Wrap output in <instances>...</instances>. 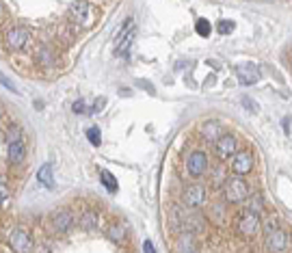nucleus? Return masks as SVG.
<instances>
[{
    "instance_id": "nucleus-1",
    "label": "nucleus",
    "mask_w": 292,
    "mask_h": 253,
    "mask_svg": "<svg viewBox=\"0 0 292 253\" xmlns=\"http://www.w3.org/2000/svg\"><path fill=\"white\" fill-rule=\"evenodd\" d=\"M136 37V28H134V19L128 17L126 22H123V26L119 28V32H117L115 37V50L117 54H128L130 52V45H132Z\"/></svg>"
},
{
    "instance_id": "nucleus-2",
    "label": "nucleus",
    "mask_w": 292,
    "mask_h": 253,
    "mask_svg": "<svg viewBox=\"0 0 292 253\" xmlns=\"http://www.w3.org/2000/svg\"><path fill=\"white\" fill-rule=\"evenodd\" d=\"M249 197V186H247V182L236 175V178H230L225 182V199L232 201V204H240V201H245Z\"/></svg>"
},
{
    "instance_id": "nucleus-3",
    "label": "nucleus",
    "mask_w": 292,
    "mask_h": 253,
    "mask_svg": "<svg viewBox=\"0 0 292 253\" xmlns=\"http://www.w3.org/2000/svg\"><path fill=\"white\" fill-rule=\"evenodd\" d=\"M264 247L269 253H284L288 249V234L284 230H275L271 234H266L264 238Z\"/></svg>"
},
{
    "instance_id": "nucleus-4",
    "label": "nucleus",
    "mask_w": 292,
    "mask_h": 253,
    "mask_svg": "<svg viewBox=\"0 0 292 253\" xmlns=\"http://www.w3.org/2000/svg\"><path fill=\"white\" fill-rule=\"evenodd\" d=\"M186 169L193 178H199V175L206 173L208 169V154L201 152V149H195L193 154H188V160H186Z\"/></svg>"
},
{
    "instance_id": "nucleus-5",
    "label": "nucleus",
    "mask_w": 292,
    "mask_h": 253,
    "mask_svg": "<svg viewBox=\"0 0 292 253\" xmlns=\"http://www.w3.org/2000/svg\"><path fill=\"white\" fill-rule=\"evenodd\" d=\"M262 230V223H260V217L253 212H245L243 217L238 219V232L245 234V236H253Z\"/></svg>"
},
{
    "instance_id": "nucleus-6",
    "label": "nucleus",
    "mask_w": 292,
    "mask_h": 253,
    "mask_svg": "<svg viewBox=\"0 0 292 253\" xmlns=\"http://www.w3.org/2000/svg\"><path fill=\"white\" fill-rule=\"evenodd\" d=\"M240 84H256L260 80V67L256 63H240L236 67Z\"/></svg>"
},
{
    "instance_id": "nucleus-7",
    "label": "nucleus",
    "mask_w": 292,
    "mask_h": 253,
    "mask_svg": "<svg viewBox=\"0 0 292 253\" xmlns=\"http://www.w3.org/2000/svg\"><path fill=\"white\" fill-rule=\"evenodd\" d=\"M214 147H217L219 158H230V156H234L238 149V139L234 134H223L217 143H214Z\"/></svg>"
},
{
    "instance_id": "nucleus-8",
    "label": "nucleus",
    "mask_w": 292,
    "mask_h": 253,
    "mask_svg": "<svg viewBox=\"0 0 292 253\" xmlns=\"http://www.w3.org/2000/svg\"><path fill=\"white\" fill-rule=\"evenodd\" d=\"M232 169L236 175H247L253 169V156L249 152H236L232 156Z\"/></svg>"
},
{
    "instance_id": "nucleus-9",
    "label": "nucleus",
    "mask_w": 292,
    "mask_h": 253,
    "mask_svg": "<svg viewBox=\"0 0 292 253\" xmlns=\"http://www.w3.org/2000/svg\"><path fill=\"white\" fill-rule=\"evenodd\" d=\"M9 245L15 253H28L32 249V238L24 230H15L9 238Z\"/></svg>"
},
{
    "instance_id": "nucleus-10",
    "label": "nucleus",
    "mask_w": 292,
    "mask_h": 253,
    "mask_svg": "<svg viewBox=\"0 0 292 253\" xmlns=\"http://www.w3.org/2000/svg\"><path fill=\"white\" fill-rule=\"evenodd\" d=\"M184 204L186 206H191V208H199V206H204V201H206V188L201 186V184H191L184 191Z\"/></svg>"
},
{
    "instance_id": "nucleus-11",
    "label": "nucleus",
    "mask_w": 292,
    "mask_h": 253,
    "mask_svg": "<svg viewBox=\"0 0 292 253\" xmlns=\"http://www.w3.org/2000/svg\"><path fill=\"white\" fill-rule=\"evenodd\" d=\"M201 134H204L210 143H217L221 136H223V128H221L219 121H206L204 126H201Z\"/></svg>"
},
{
    "instance_id": "nucleus-12",
    "label": "nucleus",
    "mask_w": 292,
    "mask_h": 253,
    "mask_svg": "<svg viewBox=\"0 0 292 253\" xmlns=\"http://www.w3.org/2000/svg\"><path fill=\"white\" fill-rule=\"evenodd\" d=\"M26 39H28V32L24 28H13V30H9V35H6V43H9L13 50H19V48H24Z\"/></svg>"
},
{
    "instance_id": "nucleus-13",
    "label": "nucleus",
    "mask_w": 292,
    "mask_h": 253,
    "mask_svg": "<svg viewBox=\"0 0 292 253\" xmlns=\"http://www.w3.org/2000/svg\"><path fill=\"white\" fill-rule=\"evenodd\" d=\"M24 156H26V147H24V143L15 139V141H9V160L11 162H22L24 160Z\"/></svg>"
},
{
    "instance_id": "nucleus-14",
    "label": "nucleus",
    "mask_w": 292,
    "mask_h": 253,
    "mask_svg": "<svg viewBox=\"0 0 292 253\" xmlns=\"http://www.w3.org/2000/svg\"><path fill=\"white\" fill-rule=\"evenodd\" d=\"M52 223H54V230H58V232L69 230V225H71V214H69V210H58L54 214V219H52Z\"/></svg>"
},
{
    "instance_id": "nucleus-15",
    "label": "nucleus",
    "mask_w": 292,
    "mask_h": 253,
    "mask_svg": "<svg viewBox=\"0 0 292 253\" xmlns=\"http://www.w3.org/2000/svg\"><path fill=\"white\" fill-rule=\"evenodd\" d=\"M87 13H89V6L87 2H69V15L76 19V22H84L87 19Z\"/></svg>"
},
{
    "instance_id": "nucleus-16",
    "label": "nucleus",
    "mask_w": 292,
    "mask_h": 253,
    "mask_svg": "<svg viewBox=\"0 0 292 253\" xmlns=\"http://www.w3.org/2000/svg\"><path fill=\"white\" fill-rule=\"evenodd\" d=\"M37 178H39V184L45 186V188H52V186H54V178H52V167H50V165H43L41 169H39Z\"/></svg>"
},
{
    "instance_id": "nucleus-17",
    "label": "nucleus",
    "mask_w": 292,
    "mask_h": 253,
    "mask_svg": "<svg viewBox=\"0 0 292 253\" xmlns=\"http://www.w3.org/2000/svg\"><path fill=\"white\" fill-rule=\"evenodd\" d=\"M100 182L108 188V193H117V188H119V186H117L115 175L110 171H106V169H100Z\"/></svg>"
},
{
    "instance_id": "nucleus-18",
    "label": "nucleus",
    "mask_w": 292,
    "mask_h": 253,
    "mask_svg": "<svg viewBox=\"0 0 292 253\" xmlns=\"http://www.w3.org/2000/svg\"><path fill=\"white\" fill-rule=\"evenodd\" d=\"M80 225H82V230H95V225H97V214L95 212H84L82 214V219H80Z\"/></svg>"
},
{
    "instance_id": "nucleus-19",
    "label": "nucleus",
    "mask_w": 292,
    "mask_h": 253,
    "mask_svg": "<svg viewBox=\"0 0 292 253\" xmlns=\"http://www.w3.org/2000/svg\"><path fill=\"white\" fill-rule=\"evenodd\" d=\"M195 30H197V35L199 37H208L212 32V26H210V22H208V19H197V22H195Z\"/></svg>"
},
{
    "instance_id": "nucleus-20",
    "label": "nucleus",
    "mask_w": 292,
    "mask_h": 253,
    "mask_svg": "<svg viewBox=\"0 0 292 253\" xmlns=\"http://www.w3.org/2000/svg\"><path fill=\"white\" fill-rule=\"evenodd\" d=\"M262 208H264L262 197H260V195H251V199H249V208H247V212L260 214V212H262Z\"/></svg>"
},
{
    "instance_id": "nucleus-21",
    "label": "nucleus",
    "mask_w": 292,
    "mask_h": 253,
    "mask_svg": "<svg viewBox=\"0 0 292 253\" xmlns=\"http://www.w3.org/2000/svg\"><path fill=\"white\" fill-rule=\"evenodd\" d=\"M87 139L91 141V145H100L102 143V134H100V128H89L87 130Z\"/></svg>"
},
{
    "instance_id": "nucleus-22",
    "label": "nucleus",
    "mask_w": 292,
    "mask_h": 253,
    "mask_svg": "<svg viewBox=\"0 0 292 253\" xmlns=\"http://www.w3.org/2000/svg\"><path fill=\"white\" fill-rule=\"evenodd\" d=\"M234 26H236V24H234L232 19H221L217 28H219L221 35H230V32H234Z\"/></svg>"
},
{
    "instance_id": "nucleus-23",
    "label": "nucleus",
    "mask_w": 292,
    "mask_h": 253,
    "mask_svg": "<svg viewBox=\"0 0 292 253\" xmlns=\"http://www.w3.org/2000/svg\"><path fill=\"white\" fill-rule=\"evenodd\" d=\"M240 102H243L245 106H247V110H251V113H258V110H260V104L253 102L249 95H243V97H240Z\"/></svg>"
},
{
    "instance_id": "nucleus-24",
    "label": "nucleus",
    "mask_w": 292,
    "mask_h": 253,
    "mask_svg": "<svg viewBox=\"0 0 292 253\" xmlns=\"http://www.w3.org/2000/svg\"><path fill=\"white\" fill-rule=\"evenodd\" d=\"M108 236L113 238L115 243H117V240H121V238H123V227H121V225H113V227L108 230Z\"/></svg>"
},
{
    "instance_id": "nucleus-25",
    "label": "nucleus",
    "mask_w": 292,
    "mask_h": 253,
    "mask_svg": "<svg viewBox=\"0 0 292 253\" xmlns=\"http://www.w3.org/2000/svg\"><path fill=\"white\" fill-rule=\"evenodd\" d=\"M71 110H74L76 115H82L84 110H87V104H84L82 100H76V102H74V106H71Z\"/></svg>"
},
{
    "instance_id": "nucleus-26",
    "label": "nucleus",
    "mask_w": 292,
    "mask_h": 253,
    "mask_svg": "<svg viewBox=\"0 0 292 253\" xmlns=\"http://www.w3.org/2000/svg\"><path fill=\"white\" fill-rule=\"evenodd\" d=\"M0 84H4V87L9 89V91H17V89H15V84H13V82L9 80V78H6V76L2 74V71H0Z\"/></svg>"
},
{
    "instance_id": "nucleus-27",
    "label": "nucleus",
    "mask_w": 292,
    "mask_h": 253,
    "mask_svg": "<svg viewBox=\"0 0 292 253\" xmlns=\"http://www.w3.org/2000/svg\"><path fill=\"white\" fill-rule=\"evenodd\" d=\"M104 106H106V97H97L95 104H93V110H95V113H100Z\"/></svg>"
},
{
    "instance_id": "nucleus-28",
    "label": "nucleus",
    "mask_w": 292,
    "mask_h": 253,
    "mask_svg": "<svg viewBox=\"0 0 292 253\" xmlns=\"http://www.w3.org/2000/svg\"><path fill=\"white\" fill-rule=\"evenodd\" d=\"M143 251H145V253H156L152 240H145V243H143Z\"/></svg>"
},
{
    "instance_id": "nucleus-29",
    "label": "nucleus",
    "mask_w": 292,
    "mask_h": 253,
    "mask_svg": "<svg viewBox=\"0 0 292 253\" xmlns=\"http://www.w3.org/2000/svg\"><path fill=\"white\" fill-rule=\"evenodd\" d=\"M223 180H225V175H221V169H217V173H214V182H217V184H221Z\"/></svg>"
},
{
    "instance_id": "nucleus-30",
    "label": "nucleus",
    "mask_w": 292,
    "mask_h": 253,
    "mask_svg": "<svg viewBox=\"0 0 292 253\" xmlns=\"http://www.w3.org/2000/svg\"><path fill=\"white\" fill-rule=\"evenodd\" d=\"M39 56H41V58H39V61H41L43 65L48 63V52H45V50H41V52H39Z\"/></svg>"
},
{
    "instance_id": "nucleus-31",
    "label": "nucleus",
    "mask_w": 292,
    "mask_h": 253,
    "mask_svg": "<svg viewBox=\"0 0 292 253\" xmlns=\"http://www.w3.org/2000/svg\"><path fill=\"white\" fill-rule=\"evenodd\" d=\"M188 253H199V251H195V249H193V251H188Z\"/></svg>"
}]
</instances>
